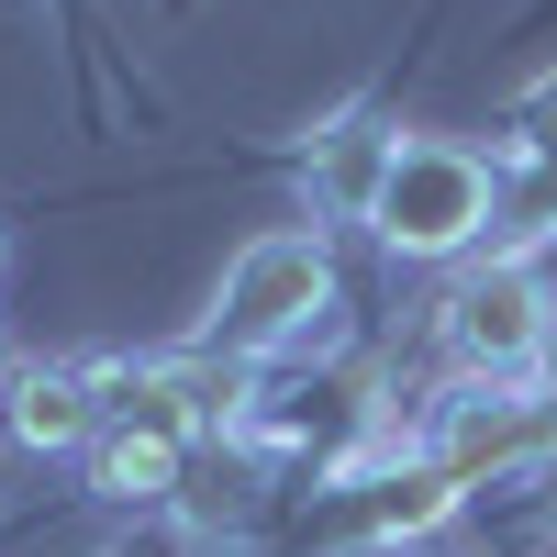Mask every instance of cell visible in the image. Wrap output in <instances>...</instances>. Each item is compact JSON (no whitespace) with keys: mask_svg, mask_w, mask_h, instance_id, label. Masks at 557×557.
<instances>
[{"mask_svg":"<svg viewBox=\"0 0 557 557\" xmlns=\"http://www.w3.org/2000/svg\"><path fill=\"white\" fill-rule=\"evenodd\" d=\"M346 557H412V546H346Z\"/></svg>","mask_w":557,"mask_h":557,"instance_id":"11","label":"cell"},{"mask_svg":"<svg viewBox=\"0 0 557 557\" xmlns=\"http://www.w3.org/2000/svg\"><path fill=\"white\" fill-rule=\"evenodd\" d=\"M491 168H502V223H491V235H513V246H491V257H524V246H546V235H557V78L524 101L513 146H502Z\"/></svg>","mask_w":557,"mask_h":557,"instance_id":"5","label":"cell"},{"mask_svg":"<svg viewBox=\"0 0 557 557\" xmlns=\"http://www.w3.org/2000/svg\"><path fill=\"white\" fill-rule=\"evenodd\" d=\"M457 502H469V480H446L435 457H391L368 480V502H357V546H424Z\"/></svg>","mask_w":557,"mask_h":557,"instance_id":"8","label":"cell"},{"mask_svg":"<svg viewBox=\"0 0 557 557\" xmlns=\"http://www.w3.org/2000/svg\"><path fill=\"white\" fill-rule=\"evenodd\" d=\"M491 223H502V168L480 146H457V134H401L368 235L391 257H412V268H446V257L491 246Z\"/></svg>","mask_w":557,"mask_h":557,"instance_id":"2","label":"cell"},{"mask_svg":"<svg viewBox=\"0 0 557 557\" xmlns=\"http://www.w3.org/2000/svg\"><path fill=\"white\" fill-rule=\"evenodd\" d=\"M323 312H335V246L312 235H257L235 268H223V290L201 312V357H235V368H268L323 335Z\"/></svg>","mask_w":557,"mask_h":557,"instance_id":"1","label":"cell"},{"mask_svg":"<svg viewBox=\"0 0 557 557\" xmlns=\"http://www.w3.org/2000/svg\"><path fill=\"white\" fill-rule=\"evenodd\" d=\"M435 469L446 480H502V469H546V457H557V412L524 391V380H502V391H457L446 412H435Z\"/></svg>","mask_w":557,"mask_h":557,"instance_id":"4","label":"cell"},{"mask_svg":"<svg viewBox=\"0 0 557 557\" xmlns=\"http://www.w3.org/2000/svg\"><path fill=\"white\" fill-rule=\"evenodd\" d=\"M546 335H557V290H546L535 257H491V268H469V278L435 301V346H446L457 380H480V391L535 380Z\"/></svg>","mask_w":557,"mask_h":557,"instance_id":"3","label":"cell"},{"mask_svg":"<svg viewBox=\"0 0 557 557\" xmlns=\"http://www.w3.org/2000/svg\"><path fill=\"white\" fill-rule=\"evenodd\" d=\"M0 424H12L23 457H89L112 412H101V391H89V368H12Z\"/></svg>","mask_w":557,"mask_h":557,"instance_id":"6","label":"cell"},{"mask_svg":"<svg viewBox=\"0 0 557 557\" xmlns=\"http://www.w3.org/2000/svg\"><path fill=\"white\" fill-rule=\"evenodd\" d=\"M535 491H546V524H557V457H546V469H535Z\"/></svg>","mask_w":557,"mask_h":557,"instance_id":"10","label":"cell"},{"mask_svg":"<svg viewBox=\"0 0 557 557\" xmlns=\"http://www.w3.org/2000/svg\"><path fill=\"white\" fill-rule=\"evenodd\" d=\"M89 491L123 502V513H157V502H178V469H190V446L157 435V424H101V446L78 457Z\"/></svg>","mask_w":557,"mask_h":557,"instance_id":"9","label":"cell"},{"mask_svg":"<svg viewBox=\"0 0 557 557\" xmlns=\"http://www.w3.org/2000/svg\"><path fill=\"white\" fill-rule=\"evenodd\" d=\"M391 157H401V134L380 112H346L335 134H312V212L323 223H368V212H380Z\"/></svg>","mask_w":557,"mask_h":557,"instance_id":"7","label":"cell"}]
</instances>
